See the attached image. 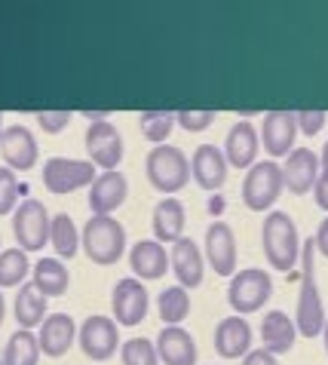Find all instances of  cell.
I'll return each instance as SVG.
<instances>
[{
  "instance_id": "cell-25",
  "label": "cell",
  "mask_w": 328,
  "mask_h": 365,
  "mask_svg": "<svg viewBox=\"0 0 328 365\" xmlns=\"http://www.w3.org/2000/svg\"><path fill=\"white\" fill-rule=\"evenodd\" d=\"M184 225H188V212H184V202L178 197H163L153 206V215H150L153 240L175 242L184 237Z\"/></svg>"
},
{
  "instance_id": "cell-30",
  "label": "cell",
  "mask_w": 328,
  "mask_h": 365,
  "mask_svg": "<svg viewBox=\"0 0 328 365\" xmlns=\"http://www.w3.org/2000/svg\"><path fill=\"white\" fill-rule=\"evenodd\" d=\"M188 292L190 289H184L181 282L160 292L157 313H160V319L166 322V326H181V322L188 319V313H190V295H188Z\"/></svg>"
},
{
  "instance_id": "cell-21",
  "label": "cell",
  "mask_w": 328,
  "mask_h": 365,
  "mask_svg": "<svg viewBox=\"0 0 328 365\" xmlns=\"http://www.w3.org/2000/svg\"><path fill=\"white\" fill-rule=\"evenodd\" d=\"M252 350V326L242 319V313L221 319L215 326V353L221 359H242Z\"/></svg>"
},
{
  "instance_id": "cell-45",
  "label": "cell",
  "mask_w": 328,
  "mask_h": 365,
  "mask_svg": "<svg viewBox=\"0 0 328 365\" xmlns=\"http://www.w3.org/2000/svg\"><path fill=\"white\" fill-rule=\"evenodd\" d=\"M0 365H4V359H0Z\"/></svg>"
},
{
  "instance_id": "cell-17",
  "label": "cell",
  "mask_w": 328,
  "mask_h": 365,
  "mask_svg": "<svg viewBox=\"0 0 328 365\" xmlns=\"http://www.w3.org/2000/svg\"><path fill=\"white\" fill-rule=\"evenodd\" d=\"M77 322L71 313H46V319L40 322V353L49 359H58L77 344Z\"/></svg>"
},
{
  "instance_id": "cell-14",
  "label": "cell",
  "mask_w": 328,
  "mask_h": 365,
  "mask_svg": "<svg viewBox=\"0 0 328 365\" xmlns=\"http://www.w3.org/2000/svg\"><path fill=\"white\" fill-rule=\"evenodd\" d=\"M129 197V181L117 169H101L89 185V212L92 215H114Z\"/></svg>"
},
{
  "instance_id": "cell-35",
  "label": "cell",
  "mask_w": 328,
  "mask_h": 365,
  "mask_svg": "<svg viewBox=\"0 0 328 365\" xmlns=\"http://www.w3.org/2000/svg\"><path fill=\"white\" fill-rule=\"evenodd\" d=\"M175 117L184 133H203L215 123V110H178Z\"/></svg>"
},
{
  "instance_id": "cell-23",
  "label": "cell",
  "mask_w": 328,
  "mask_h": 365,
  "mask_svg": "<svg viewBox=\"0 0 328 365\" xmlns=\"http://www.w3.org/2000/svg\"><path fill=\"white\" fill-rule=\"evenodd\" d=\"M298 322H294L285 310H267L261 319V347H267L276 356L289 353L298 341Z\"/></svg>"
},
{
  "instance_id": "cell-43",
  "label": "cell",
  "mask_w": 328,
  "mask_h": 365,
  "mask_svg": "<svg viewBox=\"0 0 328 365\" xmlns=\"http://www.w3.org/2000/svg\"><path fill=\"white\" fill-rule=\"evenodd\" d=\"M322 341H325V353H328V319H325V329H322Z\"/></svg>"
},
{
  "instance_id": "cell-5",
  "label": "cell",
  "mask_w": 328,
  "mask_h": 365,
  "mask_svg": "<svg viewBox=\"0 0 328 365\" xmlns=\"http://www.w3.org/2000/svg\"><path fill=\"white\" fill-rule=\"evenodd\" d=\"M282 190H285V178H282V166L276 160H261V163L249 166L242 178V202L249 212H270Z\"/></svg>"
},
{
  "instance_id": "cell-37",
  "label": "cell",
  "mask_w": 328,
  "mask_h": 365,
  "mask_svg": "<svg viewBox=\"0 0 328 365\" xmlns=\"http://www.w3.org/2000/svg\"><path fill=\"white\" fill-rule=\"evenodd\" d=\"M298 114V129L304 135H319L322 133V126L328 123V114L325 110H294Z\"/></svg>"
},
{
  "instance_id": "cell-34",
  "label": "cell",
  "mask_w": 328,
  "mask_h": 365,
  "mask_svg": "<svg viewBox=\"0 0 328 365\" xmlns=\"http://www.w3.org/2000/svg\"><path fill=\"white\" fill-rule=\"evenodd\" d=\"M16 197H19L16 169L0 166V215H9V212L16 209Z\"/></svg>"
},
{
  "instance_id": "cell-40",
  "label": "cell",
  "mask_w": 328,
  "mask_h": 365,
  "mask_svg": "<svg viewBox=\"0 0 328 365\" xmlns=\"http://www.w3.org/2000/svg\"><path fill=\"white\" fill-rule=\"evenodd\" d=\"M316 252H319L322 258H328V215L319 221V227H316Z\"/></svg>"
},
{
  "instance_id": "cell-28",
  "label": "cell",
  "mask_w": 328,
  "mask_h": 365,
  "mask_svg": "<svg viewBox=\"0 0 328 365\" xmlns=\"http://www.w3.org/2000/svg\"><path fill=\"white\" fill-rule=\"evenodd\" d=\"M4 365H37L40 359V338L34 329H19L9 334L6 347H4Z\"/></svg>"
},
{
  "instance_id": "cell-12",
  "label": "cell",
  "mask_w": 328,
  "mask_h": 365,
  "mask_svg": "<svg viewBox=\"0 0 328 365\" xmlns=\"http://www.w3.org/2000/svg\"><path fill=\"white\" fill-rule=\"evenodd\" d=\"M298 114L294 110H267L261 120V148L270 154V160L289 157L298 138Z\"/></svg>"
},
{
  "instance_id": "cell-9",
  "label": "cell",
  "mask_w": 328,
  "mask_h": 365,
  "mask_svg": "<svg viewBox=\"0 0 328 365\" xmlns=\"http://www.w3.org/2000/svg\"><path fill=\"white\" fill-rule=\"evenodd\" d=\"M117 326H120L117 319L101 317V313L83 319V326L77 331V344H80V350H83V356L92 362H108L114 356V353L123 347Z\"/></svg>"
},
{
  "instance_id": "cell-29",
  "label": "cell",
  "mask_w": 328,
  "mask_h": 365,
  "mask_svg": "<svg viewBox=\"0 0 328 365\" xmlns=\"http://www.w3.org/2000/svg\"><path fill=\"white\" fill-rule=\"evenodd\" d=\"M49 246L61 261H71L80 252V230L68 212L53 215V230H49Z\"/></svg>"
},
{
  "instance_id": "cell-44",
  "label": "cell",
  "mask_w": 328,
  "mask_h": 365,
  "mask_svg": "<svg viewBox=\"0 0 328 365\" xmlns=\"http://www.w3.org/2000/svg\"><path fill=\"white\" fill-rule=\"evenodd\" d=\"M4 129H6V126H4V114H0V135H4Z\"/></svg>"
},
{
  "instance_id": "cell-19",
  "label": "cell",
  "mask_w": 328,
  "mask_h": 365,
  "mask_svg": "<svg viewBox=\"0 0 328 365\" xmlns=\"http://www.w3.org/2000/svg\"><path fill=\"white\" fill-rule=\"evenodd\" d=\"M169 261H172V273H175V279L184 289L203 286V277H206V258H203L200 246L190 237H181V240L172 242Z\"/></svg>"
},
{
  "instance_id": "cell-18",
  "label": "cell",
  "mask_w": 328,
  "mask_h": 365,
  "mask_svg": "<svg viewBox=\"0 0 328 365\" xmlns=\"http://www.w3.org/2000/svg\"><path fill=\"white\" fill-rule=\"evenodd\" d=\"M258 150L261 148V133L255 129L249 120H237L227 129V138H224V157L233 169H249L258 163Z\"/></svg>"
},
{
  "instance_id": "cell-6",
  "label": "cell",
  "mask_w": 328,
  "mask_h": 365,
  "mask_svg": "<svg viewBox=\"0 0 328 365\" xmlns=\"http://www.w3.org/2000/svg\"><path fill=\"white\" fill-rule=\"evenodd\" d=\"M270 295H273V279L261 267L237 270L227 282V304L233 307V313H242V317L258 313L270 301Z\"/></svg>"
},
{
  "instance_id": "cell-33",
  "label": "cell",
  "mask_w": 328,
  "mask_h": 365,
  "mask_svg": "<svg viewBox=\"0 0 328 365\" xmlns=\"http://www.w3.org/2000/svg\"><path fill=\"white\" fill-rule=\"evenodd\" d=\"M120 359L123 365H160V353L157 344L148 338H129L120 347Z\"/></svg>"
},
{
  "instance_id": "cell-38",
  "label": "cell",
  "mask_w": 328,
  "mask_h": 365,
  "mask_svg": "<svg viewBox=\"0 0 328 365\" xmlns=\"http://www.w3.org/2000/svg\"><path fill=\"white\" fill-rule=\"evenodd\" d=\"M242 365H276V353H270L267 347L249 350V353L242 356Z\"/></svg>"
},
{
  "instance_id": "cell-41",
  "label": "cell",
  "mask_w": 328,
  "mask_h": 365,
  "mask_svg": "<svg viewBox=\"0 0 328 365\" xmlns=\"http://www.w3.org/2000/svg\"><path fill=\"white\" fill-rule=\"evenodd\" d=\"M319 160H322V169H328V138H325V145H322V154H319Z\"/></svg>"
},
{
  "instance_id": "cell-2",
  "label": "cell",
  "mask_w": 328,
  "mask_h": 365,
  "mask_svg": "<svg viewBox=\"0 0 328 365\" xmlns=\"http://www.w3.org/2000/svg\"><path fill=\"white\" fill-rule=\"evenodd\" d=\"M313 255H316V240H307L301 246V289H298V307H294V322L304 338H319L325 329V304L316 286V270H313Z\"/></svg>"
},
{
  "instance_id": "cell-32",
  "label": "cell",
  "mask_w": 328,
  "mask_h": 365,
  "mask_svg": "<svg viewBox=\"0 0 328 365\" xmlns=\"http://www.w3.org/2000/svg\"><path fill=\"white\" fill-rule=\"evenodd\" d=\"M175 123H178V117L172 110H145V114H138V129L150 145H166Z\"/></svg>"
},
{
  "instance_id": "cell-42",
  "label": "cell",
  "mask_w": 328,
  "mask_h": 365,
  "mask_svg": "<svg viewBox=\"0 0 328 365\" xmlns=\"http://www.w3.org/2000/svg\"><path fill=\"white\" fill-rule=\"evenodd\" d=\"M4 317H6V301H4V295H0V326H4Z\"/></svg>"
},
{
  "instance_id": "cell-16",
  "label": "cell",
  "mask_w": 328,
  "mask_h": 365,
  "mask_svg": "<svg viewBox=\"0 0 328 365\" xmlns=\"http://www.w3.org/2000/svg\"><path fill=\"white\" fill-rule=\"evenodd\" d=\"M0 157H4V166L16 169V172H31L37 166V138L28 126L16 123L6 126L4 135H0Z\"/></svg>"
},
{
  "instance_id": "cell-11",
  "label": "cell",
  "mask_w": 328,
  "mask_h": 365,
  "mask_svg": "<svg viewBox=\"0 0 328 365\" xmlns=\"http://www.w3.org/2000/svg\"><path fill=\"white\" fill-rule=\"evenodd\" d=\"M83 145H86V157L98 169H117L120 166V160H123V135L108 117L105 120H92L86 135H83Z\"/></svg>"
},
{
  "instance_id": "cell-13",
  "label": "cell",
  "mask_w": 328,
  "mask_h": 365,
  "mask_svg": "<svg viewBox=\"0 0 328 365\" xmlns=\"http://www.w3.org/2000/svg\"><path fill=\"white\" fill-rule=\"evenodd\" d=\"M203 246H206V261L209 267L218 273V277H233L237 273V237H233V227L227 221H212L206 227V240H203Z\"/></svg>"
},
{
  "instance_id": "cell-36",
  "label": "cell",
  "mask_w": 328,
  "mask_h": 365,
  "mask_svg": "<svg viewBox=\"0 0 328 365\" xmlns=\"http://www.w3.org/2000/svg\"><path fill=\"white\" fill-rule=\"evenodd\" d=\"M34 120L40 123L43 133L56 135V133H61V129H68V123L74 120V114H71V110H37Z\"/></svg>"
},
{
  "instance_id": "cell-8",
  "label": "cell",
  "mask_w": 328,
  "mask_h": 365,
  "mask_svg": "<svg viewBox=\"0 0 328 365\" xmlns=\"http://www.w3.org/2000/svg\"><path fill=\"white\" fill-rule=\"evenodd\" d=\"M49 230H53V215L46 212V206L34 197L22 200L13 212V237L16 246H22L25 252H40L49 246Z\"/></svg>"
},
{
  "instance_id": "cell-24",
  "label": "cell",
  "mask_w": 328,
  "mask_h": 365,
  "mask_svg": "<svg viewBox=\"0 0 328 365\" xmlns=\"http://www.w3.org/2000/svg\"><path fill=\"white\" fill-rule=\"evenodd\" d=\"M129 267L138 279H160L172 267V261L160 240H138L129 249Z\"/></svg>"
},
{
  "instance_id": "cell-31",
  "label": "cell",
  "mask_w": 328,
  "mask_h": 365,
  "mask_svg": "<svg viewBox=\"0 0 328 365\" xmlns=\"http://www.w3.org/2000/svg\"><path fill=\"white\" fill-rule=\"evenodd\" d=\"M28 273H31V261H28V252L22 246L0 249V289L22 286Z\"/></svg>"
},
{
  "instance_id": "cell-39",
  "label": "cell",
  "mask_w": 328,
  "mask_h": 365,
  "mask_svg": "<svg viewBox=\"0 0 328 365\" xmlns=\"http://www.w3.org/2000/svg\"><path fill=\"white\" fill-rule=\"evenodd\" d=\"M313 200L322 212H328V169L319 172V181H316V187H313Z\"/></svg>"
},
{
  "instance_id": "cell-26",
  "label": "cell",
  "mask_w": 328,
  "mask_h": 365,
  "mask_svg": "<svg viewBox=\"0 0 328 365\" xmlns=\"http://www.w3.org/2000/svg\"><path fill=\"white\" fill-rule=\"evenodd\" d=\"M31 282L43 292L46 298H61L71 286V273L65 267V261L58 255L56 258H40L34 267H31Z\"/></svg>"
},
{
  "instance_id": "cell-22",
  "label": "cell",
  "mask_w": 328,
  "mask_h": 365,
  "mask_svg": "<svg viewBox=\"0 0 328 365\" xmlns=\"http://www.w3.org/2000/svg\"><path fill=\"white\" fill-rule=\"evenodd\" d=\"M157 353L163 365H197V341L181 326H166L157 334Z\"/></svg>"
},
{
  "instance_id": "cell-20",
  "label": "cell",
  "mask_w": 328,
  "mask_h": 365,
  "mask_svg": "<svg viewBox=\"0 0 328 365\" xmlns=\"http://www.w3.org/2000/svg\"><path fill=\"white\" fill-rule=\"evenodd\" d=\"M227 157H224V148L218 145H200L190 157V172L193 181L203 190H221L224 181H227Z\"/></svg>"
},
{
  "instance_id": "cell-7",
  "label": "cell",
  "mask_w": 328,
  "mask_h": 365,
  "mask_svg": "<svg viewBox=\"0 0 328 365\" xmlns=\"http://www.w3.org/2000/svg\"><path fill=\"white\" fill-rule=\"evenodd\" d=\"M98 166L92 160H74V157H49L43 163V187L56 197H65V194H74L80 187H89L96 181V172Z\"/></svg>"
},
{
  "instance_id": "cell-4",
  "label": "cell",
  "mask_w": 328,
  "mask_h": 365,
  "mask_svg": "<svg viewBox=\"0 0 328 365\" xmlns=\"http://www.w3.org/2000/svg\"><path fill=\"white\" fill-rule=\"evenodd\" d=\"M145 172H148L150 187L160 190V194H166V197L178 194V190L193 178L190 160L184 157V150L175 145H153L148 150Z\"/></svg>"
},
{
  "instance_id": "cell-1",
  "label": "cell",
  "mask_w": 328,
  "mask_h": 365,
  "mask_svg": "<svg viewBox=\"0 0 328 365\" xmlns=\"http://www.w3.org/2000/svg\"><path fill=\"white\" fill-rule=\"evenodd\" d=\"M261 246H264V258L267 264L280 273H289L298 267L301 261V233L298 225L289 212H280V209H270L267 218L261 225Z\"/></svg>"
},
{
  "instance_id": "cell-3",
  "label": "cell",
  "mask_w": 328,
  "mask_h": 365,
  "mask_svg": "<svg viewBox=\"0 0 328 365\" xmlns=\"http://www.w3.org/2000/svg\"><path fill=\"white\" fill-rule=\"evenodd\" d=\"M80 249L98 267H111L126 255V227L114 215H92L80 230Z\"/></svg>"
},
{
  "instance_id": "cell-27",
  "label": "cell",
  "mask_w": 328,
  "mask_h": 365,
  "mask_svg": "<svg viewBox=\"0 0 328 365\" xmlns=\"http://www.w3.org/2000/svg\"><path fill=\"white\" fill-rule=\"evenodd\" d=\"M16 322L19 329H40V322L46 319V295L34 282H22L16 292Z\"/></svg>"
},
{
  "instance_id": "cell-10",
  "label": "cell",
  "mask_w": 328,
  "mask_h": 365,
  "mask_svg": "<svg viewBox=\"0 0 328 365\" xmlns=\"http://www.w3.org/2000/svg\"><path fill=\"white\" fill-rule=\"evenodd\" d=\"M111 307H114V319L120 326H138L145 322L148 310H150V295L145 289V279L138 277H123L114 292H111Z\"/></svg>"
},
{
  "instance_id": "cell-15",
  "label": "cell",
  "mask_w": 328,
  "mask_h": 365,
  "mask_svg": "<svg viewBox=\"0 0 328 365\" xmlns=\"http://www.w3.org/2000/svg\"><path fill=\"white\" fill-rule=\"evenodd\" d=\"M319 172H322V160L316 150L310 148H294L282 163V178H285V190L294 197H304L310 194L319 181Z\"/></svg>"
}]
</instances>
